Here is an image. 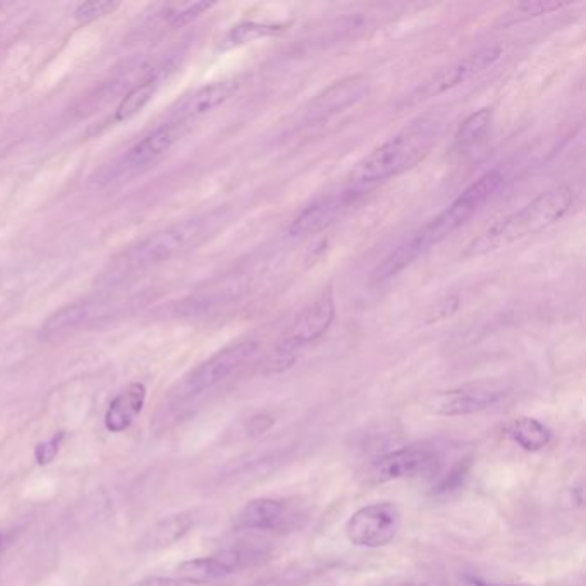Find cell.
<instances>
[{
  "label": "cell",
  "mask_w": 586,
  "mask_h": 586,
  "mask_svg": "<svg viewBox=\"0 0 586 586\" xmlns=\"http://www.w3.org/2000/svg\"><path fill=\"white\" fill-rule=\"evenodd\" d=\"M442 126L435 119L423 117L420 121L409 124L399 131L384 145L368 153L365 159L355 165L349 174L355 186H372L384 179L396 178L399 174L413 169L420 164L428 153L432 152L439 141Z\"/></svg>",
  "instance_id": "cell-1"
},
{
  "label": "cell",
  "mask_w": 586,
  "mask_h": 586,
  "mask_svg": "<svg viewBox=\"0 0 586 586\" xmlns=\"http://www.w3.org/2000/svg\"><path fill=\"white\" fill-rule=\"evenodd\" d=\"M222 214H207L196 219L183 220L179 224L165 227L162 231L150 234L140 243L123 251L110 265V279L135 274L138 270L150 269L153 265L167 262L171 258L193 250L207 241L222 224Z\"/></svg>",
  "instance_id": "cell-2"
},
{
  "label": "cell",
  "mask_w": 586,
  "mask_h": 586,
  "mask_svg": "<svg viewBox=\"0 0 586 586\" xmlns=\"http://www.w3.org/2000/svg\"><path fill=\"white\" fill-rule=\"evenodd\" d=\"M573 203V191L568 186H557L544 191L533 202L514 214L495 222L489 231L468 248V255H483L490 251L501 250L516 241L530 238L533 234L545 231L568 214Z\"/></svg>",
  "instance_id": "cell-3"
},
{
  "label": "cell",
  "mask_w": 586,
  "mask_h": 586,
  "mask_svg": "<svg viewBox=\"0 0 586 586\" xmlns=\"http://www.w3.org/2000/svg\"><path fill=\"white\" fill-rule=\"evenodd\" d=\"M336 320V301L332 291L320 294L317 300L305 306L281 339L275 344L274 358H272V370H286L294 361V355L301 349L310 346L325 336L330 325Z\"/></svg>",
  "instance_id": "cell-4"
},
{
  "label": "cell",
  "mask_w": 586,
  "mask_h": 586,
  "mask_svg": "<svg viewBox=\"0 0 586 586\" xmlns=\"http://www.w3.org/2000/svg\"><path fill=\"white\" fill-rule=\"evenodd\" d=\"M258 344L255 341H241L220 349L219 353L193 368L171 392L174 403H186L205 392L214 389L215 385L229 379L232 373L243 367L251 356L255 355Z\"/></svg>",
  "instance_id": "cell-5"
},
{
  "label": "cell",
  "mask_w": 586,
  "mask_h": 586,
  "mask_svg": "<svg viewBox=\"0 0 586 586\" xmlns=\"http://www.w3.org/2000/svg\"><path fill=\"white\" fill-rule=\"evenodd\" d=\"M504 176L499 169L483 174L482 178L471 184L470 188L461 193V195L447 207L439 217H435L430 224L423 227L420 234L425 239L428 248L437 245L442 239H446L449 234L458 231L459 227L464 226L468 220L477 214L482 205L489 202L495 191L499 190Z\"/></svg>",
  "instance_id": "cell-6"
},
{
  "label": "cell",
  "mask_w": 586,
  "mask_h": 586,
  "mask_svg": "<svg viewBox=\"0 0 586 586\" xmlns=\"http://www.w3.org/2000/svg\"><path fill=\"white\" fill-rule=\"evenodd\" d=\"M401 526V513L394 502L382 501L361 507L346 523L351 544L365 549H379L391 544Z\"/></svg>",
  "instance_id": "cell-7"
},
{
  "label": "cell",
  "mask_w": 586,
  "mask_h": 586,
  "mask_svg": "<svg viewBox=\"0 0 586 586\" xmlns=\"http://www.w3.org/2000/svg\"><path fill=\"white\" fill-rule=\"evenodd\" d=\"M262 557V552L248 545H238L222 550L219 554L210 557H198L179 564V580L186 585H205L212 581H219L229 574L239 573L255 564Z\"/></svg>",
  "instance_id": "cell-8"
},
{
  "label": "cell",
  "mask_w": 586,
  "mask_h": 586,
  "mask_svg": "<svg viewBox=\"0 0 586 586\" xmlns=\"http://www.w3.org/2000/svg\"><path fill=\"white\" fill-rule=\"evenodd\" d=\"M191 124L167 121L159 128L138 141L135 147L124 153L123 159L114 167L116 176H131L159 162L181 138L190 133Z\"/></svg>",
  "instance_id": "cell-9"
},
{
  "label": "cell",
  "mask_w": 586,
  "mask_h": 586,
  "mask_svg": "<svg viewBox=\"0 0 586 586\" xmlns=\"http://www.w3.org/2000/svg\"><path fill=\"white\" fill-rule=\"evenodd\" d=\"M365 186H355L349 190L337 191L327 196H320L318 200L310 203L301 214L293 220L289 227V234L293 238H303V236H312L322 231L325 227L330 226L339 215L355 203L356 198L365 193Z\"/></svg>",
  "instance_id": "cell-10"
},
{
  "label": "cell",
  "mask_w": 586,
  "mask_h": 586,
  "mask_svg": "<svg viewBox=\"0 0 586 586\" xmlns=\"http://www.w3.org/2000/svg\"><path fill=\"white\" fill-rule=\"evenodd\" d=\"M368 93L370 83L363 76H351L346 80L337 81L308 104L305 109V121L308 124L325 121L349 107L360 104L368 97Z\"/></svg>",
  "instance_id": "cell-11"
},
{
  "label": "cell",
  "mask_w": 586,
  "mask_h": 586,
  "mask_svg": "<svg viewBox=\"0 0 586 586\" xmlns=\"http://www.w3.org/2000/svg\"><path fill=\"white\" fill-rule=\"evenodd\" d=\"M238 90L239 83L236 80L215 81L210 85L202 86L195 92L179 98L169 110L167 121L193 124L196 119L207 116L208 112L219 109L220 105L229 102Z\"/></svg>",
  "instance_id": "cell-12"
},
{
  "label": "cell",
  "mask_w": 586,
  "mask_h": 586,
  "mask_svg": "<svg viewBox=\"0 0 586 586\" xmlns=\"http://www.w3.org/2000/svg\"><path fill=\"white\" fill-rule=\"evenodd\" d=\"M439 454L425 446L401 447L377 459L372 466V477L377 482H391L434 470Z\"/></svg>",
  "instance_id": "cell-13"
},
{
  "label": "cell",
  "mask_w": 586,
  "mask_h": 586,
  "mask_svg": "<svg viewBox=\"0 0 586 586\" xmlns=\"http://www.w3.org/2000/svg\"><path fill=\"white\" fill-rule=\"evenodd\" d=\"M502 392L485 387H464L456 391L440 392L432 399L430 408L439 416H466L501 401Z\"/></svg>",
  "instance_id": "cell-14"
},
{
  "label": "cell",
  "mask_w": 586,
  "mask_h": 586,
  "mask_svg": "<svg viewBox=\"0 0 586 586\" xmlns=\"http://www.w3.org/2000/svg\"><path fill=\"white\" fill-rule=\"evenodd\" d=\"M291 519V513L284 501L260 497L246 502L239 509L234 523L239 530H257V532H274L281 530Z\"/></svg>",
  "instance_id": "cell-15"
},
{
  "label": "cell",
  "mask_w": 586,
  "mask_h": 586,
  "mask_svg": "<svg viewBox=\"0 0 586 586\" xmlns=\"http://www.w3.org/2000/svg\"><path fill=\"white\" fill-rule=\"evenodd\" d=\"M147 403V387L141 382H133L119 392L105 411L104 425L110 434H121L128 430L141 415Z\"/></svg>",
  "instance_id": "cell-16"
},
{
  "label": "cell",
  "mask_w": 586,
  "mask_h": 586,
  "mask_svg": "<svg viewBox=\"0 0 586 586\" xmlns=\"http://www.w3.org/2000/svg\"><path fill=\"white\" fill-rule=\"evenodd\" d=\"M102 315V305L98 303H74V305L62 306L61 310L52 313L40 329L43 339H52L62 334H68L71 330L80 329L83 325L90 324L92 320Z\"/></svg>",
  "instance_id": "cell-17"
},
{
  "label": "cell",
  "mask_w": 586,
  "mask_h": 586,
  "mask_svg": "<svg viewBox=\"0 0 586 586\" xmlns=\"http://www.w3.org/2000/svg\"><path fill=\"white\" fill-rule=\"evenodd\" d=\"M427 250L428 245L425 243V239L422 238V234L416 232L413 238L403 243V245L397 246L389 257L382 260V263L373 272L372 281L377 282V284L391 281L396 275L401 274L404 269H408L409 265L415 262L423 251Z\"/></svg>",
  "instance_id": "cell-18"
},
{
  "label": "cell",
  "mask_w": 586,
  "mask_h": 586,
  "mask_svg": "<svg viewBox=\"0 0 586 586\" xmlns=\"http://www.w3.org/2000/svg\"><path fill=\"white\" fill-rule=\"evenodd\" d=\"M162 85V71H150V73L136 83L123 98L121 104L117 105V123H126L129 119L138 116L141 110L145 109L152 102L155 93Z\"/></svg>",
  "instance_id": "cell-19"
},
{
  "label": "cell",
  "mask_w": 586,
  "mask_h": 586,
  "mask_svg": "<svg viewBox=\"0 0 586 586\" xmlns=\"http://www.w3.org/2000/svg\"><path fill=\"white\" fill-rule=\"evenodd\" d=\"M501 52V49L492 47V49H483L477 54L466 57L464 61L458 62L454 68L449 69V73L444 74L435 83L434 92H446L452 86L459 85V83L473 78L475 74L482 73L501 57Z\"/></svg>",
  "instance_id": "cell-20"
},
{
  "label": "cell",
  "mask_w": 586,
  "mask_h": 586,
  "mask_svg": "<svg viewBox=\"0 0 586 586\" xmlns=\"http://www.w3.org/2000/svg\"><path fill=\"white\" fill-rule=\"evenodd\" d=\"M193 526V516L188 513L171 514L159 521L152 530L145 535L141 547L145 550H159L176 544L178 540L190 532Z\"/></svg>",
  "instance_id": "cell-21"
},
{
  "label": "cell",
  "mask_w": 586,
  "mask_h": 586,
  "mask_svg": "<svg viewBox=\"0 0 586 586\" xmlns=\"http://www.w3.org/2000/svg\"><path fill=\"white\" fill-rule=\"evenodd\" d=\"M286 31L284 25H269V23H255V21H243L239 25L232 26L227 31L226 37L220 42V50L238 49L241 45H248L251 42H257L262 38L277 37Z\"/></svg>",
  "instance_id": "cell-22"
},
{
  "label": "cell",
  "mask_w": 586,
  "mask_h": 586,
  "mask_svg": "<svg viewBox=\"0 0 586 586\" xmlns=\"http://www.w3.org/2000/svg\"><path fill=\"white\" fill-rule=\"evenodd\" d=\"M509 437L523 447L525 451L535 452L544 449L550 442L549 428L544 423L538 422L535 418H518L507 428Z\"/></svg>",
  "instance_id": "cell-23"
},
{
  "label": "cell",
  "mask_w": 586,
  "mask_h": 586,
  "mask_svg": "<svg viewBox=\"0 0 586 586\" xmlns=\"http://www.w3.org/2000/svg\"><path fill=\"white\" fill-rule=\"evenodd\" d=\"M492 119H494V114L490 109L478 110L475 114H471L456 133V138H454L456 148L463 152V150L475 147L480 141H483L492 128Z\"/></svg>",
  "instance_id": "cell-24"
},
{
  "label": "cell",
  "mask_w": 586,
  "mask_h": 586,
  "mask_svg": "<svg viewBox=\"0 0 586 586\" xmlns=\"http://www.w3.org/2000/svg\"><path fill=\"white\" fill-rule=\"evenodd\" d=\"M564 6H566L564 2H523V4L514 6L502 21H504V25H514V23H521L526 19L537 18L542 14L554 13Z\"/></svg>",
  "instance_id": "cell-25"
},
{
  "label": "cell",
  "mask_w": 586,
  "mask_h": 586,
  "mask_svg": "<svg viewBox=\"0 0 586 586\" xmlns=\"http://www.w3.org/2000/svg\"><path fill=\"white\" fill-rule=\"evenodd\" d=\"M119 2L116 0H90V2H81L78 7L74 9V19L80 25H88L97 19L105 18L109 14L114 13Z\"/></svg>",
  "instance_id": "cell-26"
},
{
  "label": "cell",
  "mask_w": 586,
  "mask_h": 586,
  "mask_svg": "<svg viewBox=\"0 0 586 586\" xmlns=\"http://www.w3.org/2000/svg\"><path fill=\"white\" fill-rule=\"evenodd\" d=\"M210 7H214V2H190V4H178V6H172L167 11V23L172 26H184L195 21L196 18H200L205 11H208Z\"/></svg>",
  "instance_id": "cell-27"
},
{
  "label": "cell",
  "mask_w": 586,
  "mask_h": 586,
  "mask_svg": "<svg viewBox=\"0 0 586 586\" xmlns=\"http://www.w3.org/2000/svg\"><path fill=\"white\" fill-rule=\"evenodd\" d=\"M470 464V458L458 459V463L452 464L451 470L446 471L444 475H440L435 489L440 490V492H449V490L456 489L459 483L463 482L468 470H470Z\"/></svg>",
  "instance_id": "cell-28"
},
{
  "label": "cell",
  "mask_w": 586,
  "mask_h": 586,
  "mask_svg": "<svg viewBox=\"0 0 586 586\" xmlns=\"http://www.w3.org/2000/svg\"><path fill=\"white\" fill-rule=\"evenodd\" d=\"M64 439H66V432L61 430V432H55L49 440L37 444V447H35V461H37V464L47 466V464L52 463L59 456Z\"/></svg>",
  "instance_id": "cell-29"
},
{
  "label": "cell",
  "mask_w": 586,
  "mask_h": 586,
  "mask_svg": "<svg viewBox=\"0 0 586 586\" xmlns=\"http://www.w3.org/2000/svg\"><path fill=\"white\" fill-rule=\"evenodd\" d=\"M135 586H188L179 578H165V576H148L138 581Z\"/></svg>",
  "instance_id": "cell-30"
},
{
  "label": "cell",
  "mask_w": 586,
  "mask_h": 586,
  "mask_svg": "<svg viewBox=\"0 0 586 586\" xmlns=\"http://www.w3.org/2000/svg\"><path fill=\"white\" fill-rule=\"evenodd\" d=\"M272 423H274V420H272L270 416H255V418H251L250 423H248V432H250L251 435H262L263 432H267V430L272 427Z\"/></svg>",
  "instance_id": "cell-31"
},
{
  "label": "cell",
  "mask_w": 586,
  "mask_h": 586,
  "mask_svg": "<svg viewBox=\"0 0 586 586\" xmlns=\"http://www.w3.org/2000/svg\"><path fill=\"white\" fill-rule=\"evenodd\" d=\"M380 586H420V585H416V583H413V581H392V583H385V585H380Z\"/></svg>",
  "instance_id": "cell-32"
},
{
  "label": "cell",
  "mask_w": 586,
  "mask_h": 586,
  "mask_svg": "<svg viewBox=\"0 0 586 586\" xmlns=\"http://www.w3.org/2000/svg\"><path fill=\"white\" fill-rule=\"evenodd\" d=\"M471 586H526V585H495V583H487L482 580H471Z\"/></svg>",
  "instance_id": "cell-33"
},
{
  "label": "cell",
  "mask_w": 586,
  "mask_h": 586,
  "mask_svg": "<svg viewBox=\"0 0 586 586\" xmlns=\"http://www.w3.org/2000/svg\"><path fill=\"white\" fill-rule=\"evenodd\" d=\"M0 545H2V532H0Z\"/></svg>",
  "instance_id": "cell-34"
}]
</instances>
